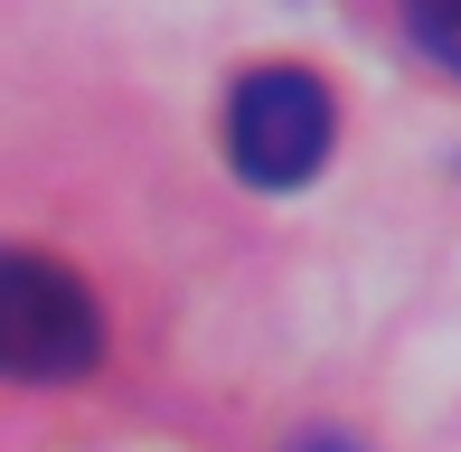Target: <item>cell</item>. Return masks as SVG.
Returning <instances> with one entry per match:
<instances>
[{
    "label": "cell",
    "mask_w": 461,
    "mask_h": 452,
    "mask_svg": "<svg viewBox=\"0 0 461 452\" xmlns=\"http://www.w3.org/2000/svg\"><path fill=\"white\" fill-rule=\"evenodd\" d=\"M330 132H339V113L311 67H245L226 95V160L255 189H302L330 160Z\"/></svg>",
    "instance_id": "6da1fadb"
},
{
    "label": "cell",
    "mask_w": 461,
    "mask_h": 452,
    "mask_svg": "<svg viewBox=\"0 0 461 452\" xmlns=\"http://www.w3.org/2000/svg\"><path fill=\"white\" fill-rule=\"evenodd\" d=\"M95 358H104V321L86 283L48 255H0V377L57 386L86 377Z\"/></svg>",
    "instance_id": "7a4b0ae2"
},
{
    "label": "cell",
    "mask_w": 461,
    "mask_h": 452,
    "mask_svg": "<svg viewBox=\"0 0 461 452\" xmlns=\"http://www.w3.org/2000/svg\"><path fill=\"white\" fill-rule=\"evenodd\" d=\"M405 29H414V48H424L433 67L461 76V0H405Z\"/></svg>",
    "instance_id": "3957f363"
},
{
    "label": "cell",
    "mask_w": 461,
    "mask_h": 452,
    "mask_svg": "<svg viewBox=\"0 0 461 452\" xmlns=\"http://www.w3.org/2000/svg\"><path fill=\"white\" fill-rule=\"evenodd\" d=\"M292 452H358V443H348V434H302Z\"/></svg>",
    "instance_id": "277c9868"
}]
</instances>
